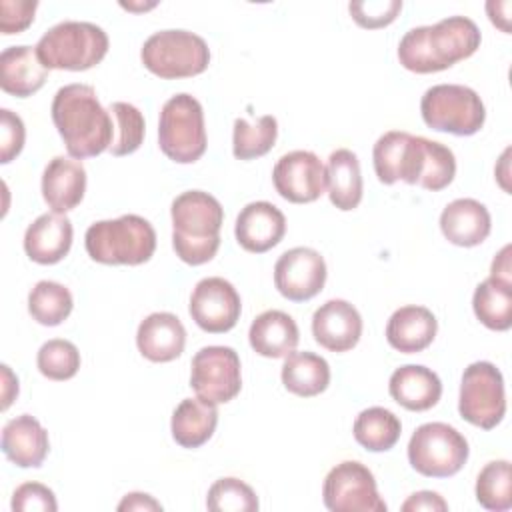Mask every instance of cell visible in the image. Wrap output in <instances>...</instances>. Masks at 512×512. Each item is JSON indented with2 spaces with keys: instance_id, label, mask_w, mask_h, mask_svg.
I'll use <instances>...</instances> for the list:
<instances>
[{
  "instance_id": "6da1fadb",
  "label": "cell",
  "mask_w": 512,
  "mask_h": 512,
  "mask_svg": "<svg viewBox=\"0 0 512 512\" xmlns=\"http://www.w3.org/2000/svg\"><path fill=\"white\" fill-rule=\"evenodd\" d=\"M50 114L70 158H94L112 146V114L104 110L92 86L58 88Z\"/></svg>"
},
{
  "instance_id": "7a4b0ae2",
  "label": "cell",
  "mask_w": 512,
  "mask_h": 512,
  "mask_svg": "<svg viewBox=\"0 0 512 512\" xmlns=\"http://www.w3.org/2000/svg\"><path fill=\"white\" fill-rule=\"evenodd\" d=\"M482 42L480 28L468 16H448L430 26L410 28L398 44L400 64L416 74H432L470 58Z\"/></svg>"
},
{
  "instance_id": "3957f363",
  "label": "cell",
  "mask_w": 512,
  "mask_h": 512,
  "mask_svg": "<svg viewBox=\"0 0 512 512\" xmlns=\"http://www.w3.org/2000/svg\"><path fill=\"white\" fill-rule=\"evenodd\" d=\"M170 216L176 256L190 266L210 262L220 248L222 204L204 190H186L172 200Z\"/></svg>"
},
{
  "instance_id": "277c9868",
  "label": "cell",
  "mask_w": 512,
  "mask_h": 512,
  "mask_svg": "<svg viewBox=\"0 0 512 512\" xmlns=\"http://www.w3.org/2000/svg\"><path fill=\"white\" fill-rule=\"evenodd\" d=\"M88 256L108 266H138L156 250V230L138 214H122L114 220H98L84 234Z\"/></svg>"
},
{
  "instance_id": "5b68a950",
  "label": "cell",
  "mask_w": 512,
  "mask_h": 512,
  "mask_svg": "<svg viewBox=\"0 0 512 512\" xmlns=\"http://www.w3.org/2000/svg\"><path fill=\"white\" fill-rule=\"evenodd\" d=\"M108 46V34L98 24L64 20L48 28L34 48L44 68L82 72L100 64Z\"/></svg>"
},
{
  "instance_id": "8992f818",
  "label": "cell",
  "mask_w": 512,
  "mask_h": 512,
  "mask_svg": "<svg viewBox=\"0 0 512 512\" xmlns=\"http://www.w3.org/2000/svg\"><path fill=\"white\" fill-rule=\"evenodd\" d=\"M140 60L148 72L162 80L192 78L208 68L210 48L202 36L170 28L146 38Z\"/></svg>"
},
{
  "instance_id": "52a82bcc",
  "label": "cell",
  "mask_w": 512,
  "mask_h": 512,
  "mask_svg": "<svg viewBox=\"0 0 512 512\" xmlns=\"http://www.w3.org/2000/svg\"><path fill=\"white\" fill-rule=\"evenodd\" d=\"M158 144L166 158L176 164H192L208 146L202 104L186 92L168 98L160 110Z\"/></svg>"
},
{
  "instance_id": "ba28073f",
  "label": "cell",
  "mask_w": 512,
  "mask_h": 512,
  "mask_svg": "<svg viewBox=\"0 0 512 512\" xmlns=\"http://www.w3.org/2000/svg\"><path fill=\"white\" fill-rule=\"evenodd\" d=\"M420 114L428 128L454 136L480 132L486 108L476 90L462 84H436L420 100Z\"/></svg>"
},
{
  "instance_id": "9c48e42d",
  "label": "cell",
  "mask_w": 512,
  "mask_h": 512,
  "mask_svg": "<svg viewBox=\"0 0 512 512\" xmlns=\"http://www.w3.org/2000/svg\"><path fill=\"white\" fill-rule=\"evenodd\" d=\"M468 454V440L446 422L418 426L408 442L410 466L428 478H450L458 474Z\"/></svg>"
},
{
  "instance_id": "30bf717a",
  "label": "cell",
  "mask_w": 512,
  "mask_h": 512,
  "mask_svg": "<svg viewBox=\"0 0 512 512\" xmlns=\"http://www.w3.org/2000/svg\"><path fill=\"white\" fill-rule=\"evenodd\" d=\"M458 412L466 422L482 430H492L502 422L506 414L504 376L492 362L478 360L464 368Z\"/></svg>"
},
{
  "instance_id": "8fae6325",
  "label": "cell",
  "mask_w": 512,
  "mask_h": 512,
  "mask_svg": "<svg viewBox=\"0 0 512 512\" xmlns=\"http://www.w3.org/2000/svg\"><path fill=\"white\" fill-rule=\"evenodd\" d=\"M190 388L210 404H226L240 394L242 366L230 346H204L190 362Z\"/></svg>"
},
{
  "instance_id": "7c38bea8",
  "label": "cell",
  "mask_w": 512,
  "mask_h": 512,
  "mask_svg": "<svg viewBox=\"0 0 512 512\" xmlns=\"http://www.w3.org/2000/svg\"><path fill=\"white\" fill-rule=\"evenodd\" d=\"M322 500L332 512H386L374 474L356 460H344L326 474Z\"/></svg>"
},
{
  "instance_id": "4fadbf2b",
  "label": "cell",
  "mask_w": 512,
  "mask_h": 512,
  "mask_svg": "<svg viewBox=\"0 0 512 512\" xmlns=\"http://www.w3.org/2000/svg\"><path fill=\"white\" fill-rule=\"evenodd\" d=\"M424 136H414L402 130H390L382 134L372 150L374 172L382 184H394L398 180L418 186L424 164Z\"/></svg>"
},
{
  "instance_id": "5bb4252c",
  "label": "cell",
  "mask_w": 512,
  "mask_h": 512,
  "mask_svg": "<svg viewBox=\"0 0 512 512\" xmlns=\"http://www.w3.org/2000/svg\"><path fill=\"white\" fill-rule=\"evenodd\" d=\"M188 312L198 328L208 334H224L232 330L240 318L242 302L232 282L220 276L202 278L192 294Z\"/></svg>"
},
{
  "instance_id": "9a60e30c",
  "label": "cell",
  "mask_w": 512,
  "mask_h": 512,
  "mask_svg": "<svg viewBox=\"0 0 512 512\" xmlns=\"http://www.w3.org/2000/svg\"><path fill=\"white\" fill-rule=\"evenodd\" d=\"M324 256L308 246L286 250L274 264V286L290 302H306L326 284Z\"/></svg>"
},
{
  "instance_id": "2e32d148",
  "label": "cell",
  "mask_w": 512,
  "mask_h": 512,
  "mask_svg": "<svg viewBox=\"0 0 512 512\" xmlns=\"http://www.w3.org/2000/svg\"><path fill=\"white\" fill-rule=\"evenodd\" d=\"M276 192L292 204H308L326 192V166L310 150H292L272 168Z\"/></svg>"
},
{
  "instance_id": "e0dca14e",
  "label": "cell",
  "mask_w": 512,
  "mask_h": 512,
  "mask_svg": "<svg viewBox=\"0 0 512 512\" xmlns=\"http://www.w3.org/2000/svg\"><path fill=\"white\" fill-rule=\"evenodd\" d=\"M312 336L330 352H348L362 336V316L348 300L332 298L312 314Z\"/></svg>"
},
{
  "instance_id": "ac0fdd59",
  "label": "cell",
  "mask_w": 512,
  "mask_h": 512,
  "mask_svg": "<svg viewBox=\"0 0 512 512\" xmlns=\"http://www.w3.org/2000/svg\"><path fill=\"white\" fill-rule=\"evenodd\" d=\"M286 234V218L278 206L266 200L246 204L234 224L236 242L252 254L268 252L278 246Z\"/></svg>"
},
{
  "instance_id": "d6986e66",
  "label": "cell",
  "mask_w": 512,
  "mask_h": 512,
  "mask_svg": "<svg viewBox=\"0 0 512 512\" xmlns=\"http://www.w3.org/2000/svg\"><path fill=\"white\" fill-rule=\"evenodd\" d=\"M136 346L150 362H172L184 352L186 328L172 312H152L138 324Z\"/></svg>"
},
{
  "instance_id": "ffe728a7",
  "label": "cell",
  "mask_w": 512,
  "mask_h": 512,
  "mask_svg": "<svg viewBox=\"0 0 512 512\" xmlns=\"http://www.w3.org/2000/svg\"><path fill=\"white\" fill-rule=\"evenodd\" d=\"M42 198L52 212L66 214L74 210L86 192V168L80 160L54 156L42 172Z\"/></svg>"
},
{
  "instance_id": "44dd1931",
  "label": "cell",
  "mask_w": 512,
  "mask_h": 512,
  "mask_svg": "<svg viewBox=\"0 0 512 512\" xmlns=\"http://www.w3.org/2000/svg\"><path fill=\"white\" fill-rule=\"evenodd\" d=\"M72 222L66 214H40L24 232V252L36 264H56L70 252Z\"/></svg>"
},
{
  "instance_id": "7402d4cb",
  "label": "cell",
  "mask_w": 512,
  "mask_h": 512,
  "mask_svg": "<svg viewBox=\"0 0 512 512\" xmlns=\"http://www.w3.org/2000/svg\"><path fill=\"white\" fill-rule=\"evenodd\" d=\"M440 230L450 244L472 248L488 238L492 218L482 202L474 198H456L442 210Z\"/></svg>"
},
{
  "instance_id": "603a6c76",
  "label": "cell",
  "mask_w": 512,
  "mask_h": 512,
  "mask_svg": "<svg viewBox=\"0 0 512 512\" xmlns=\"http://www.w3.org/2000/svg\"><path fill=\"white\" fill-rule=\"evenodd\" d=\"M4 456L20 468H38L50 450L48 432L30 414H20L8 420L0 440Z\"/></svg>"
},
{
  "instance_id": "cb8c5ba5",
  "label": "cell",
  "mask_w": 512,
  "mask_h": 512,
  "mask_svg": "<svg viewBox=\"0 0 512 512\" xmlns=\"http://www.w3.org/2000/svg\"><path fill=\"white\" fill-rule=\"evenodd\" d=\"M438 332V320L426 306L408 304L392 312L386 324L388 344L402 354L426 350Z\"/></svg>"
},
{
  "instance_id": "d4e9b609",
  "label": "cell",
  "mask_w": 512,
  "mask_h": 512,
  "mask_svg": "<svg viewBox=\"0 0 512 512\" xmlns=\"http://www.w3.org/2000/svg\"><path fill=\"white\" fill-rule=\"evenodd\" d=\"M48 72L32 46H8L0 54V88L16 98L36 94L48 80Z\"/></svg>"
},
{
  "instance_id": "484cf974",
  "label": "cell",
  "mask_w": 512,
  "mask_h": 512,
  "mask_svg": "<svg viewBox=\"0 0 512 512\" xmlns=\"http://www.w3.org/2000/svg\"><path fill=\"white\" fill-rule=\"evenodd\" d=\"M388 392L394 402L410 412H424L438 404L442 382L438 374L422 364H406L392 372Z\"/></svg>"
},
{
  "instance_id": "4316f807",
  "label": "cell",
  "mask_w": 512,
  "mask_h": 512,
  "mask_svg": "<svg viewBox=\"0 0 512 512\" xmlns=\"http://www.w3.org/2000/svg\"><path fill=\"white\" fill-rule=\"evenodd\" d=\"M300 340L294 318L282 310H266L258 314L248 330L252 350L264 358H286L296 350Z\"/></svg>"
},
{
  "instance_id": "83f0119b",
  "label": "cell",
  "mask_w": 512,
  "mask_h": 512,
  "mask_svg": "<svg viewBox=\"0 0 512 512\" xmlns=\"http://www.w3.org/2000/svg\"><path fill=\"white\" fill-rule=\"evenodd\" d=\"M218 424V408L202 398H184L172 412L170 432L178 446L200 448L206 444Z\"/></svg>"
},
{
  "instance_id": "f1b7e54d",
  "label": "cell",
  "mask_w": 512,
  "mask_h": 512,
  "mask_svg": "<svg viewBox=\"0 0 512 512\" xmlns=\"http://www.w3.org/2000/svg\"><path fill=\"white\" fill-rule=\"evenodd\" d=\"M326 188L330 202L342 210H354L362 202V172L358 156L348 148H338L328 156Z\"/></svg>"
},
{
  "instance_id": "f546056e",
  "label": "cell",
  "mask_w": 512,
  "mask_h": 512,
  "mask_svg": "<svg viewBox=\"0 0 512 512\" xmlns=\"http://www.w3.org/2000/svg\"><path fill=\"white\" fill-rule=\"evenodd\" d=\"M282 384L300 398L322 394L330 384L328 362L314 352H290L282 364Z\"/></svg>"
},
{
  "instance_id": "4dcf8cb0",
  "label": "cell",
  "mask_w": 512,
  "mask_h": 512,
  "mask_svg": "<svg viewBox=\"0 0 512 512\" xmlns=\"http://www.w3.org/2000/svg\"><path fill=\"white\" fill-rule=\"evenodd\" d=\"M472 310L476 318L490 330L506 332L512 326V282L488 276L482 280L472 296Z\"/></svg>"
},
{
  "instance_id": "1f68e13d",
  "label": "cell",
  "mask_w": 512,
  "mask_h": 512,
  "mask_svg": "<svg viewBox=\"0 0 512 512\" xmlns=\"http://www.w3.org/2000/svg\"><path fill=\"white\" fill-rule=\"evenodd\" d=\"M352 434L362 448L370 452H386L400 440L402 422L392 410L370 406L356 416Z\"/></svg>"
},
{
  "instance_id": "d6a6232c",
  "label": "cell",
  "mask_w": 512,
  "mask_h": 512,
  "mask_svg": "<svg viewBox=\"0 0 512 512\" xmlns=\"http://www.w3.org/2000/svg\"><path fill=\"white\" fill-rule=\"evenodd\" d=\"M278 138V120L270 114L260 116L256 122L246 118L234 120L232 154L238 160H254L268 154Z\"/></svg>"
},
{
  "instance_id": "836d02e7",
  "label": "cell",
  "mask_w": 512,
  "mask_h": 512,
  "mask_svg": "<svg viewBox=\"0 0 512 512\" xmlns=\"http://www.w3.org/2000/svg\"><path fill=\"white\" fill-rule=\"evenodd\" d=\"M74 308L70 290L54 280H40L28 294V312L42 326L62 324Z\"/></svg>"
},
{
  "instance_id": "e575fe53",
  "label": "cell",
  "mask_w": 512,
  "mask_h": 512,
  "mask_svg": "<svg viewBox=\"0 0 512 512\" xmlns=\"http://www.w3.org/2000/svg\"><path fill=\"white\" fill-rule=\"evenodd\" d=\"M476 500L492 512L512 508V470L508 460H492L480 470L476 478Z\"/></svg>"
},
{
  "instance_id": "d590c367",
  "label": "cell",
  "mask_w": 512,
  "mask_h": 512,
  "mask_svg": "<svg viewBox=\"0 0 512 512\" xmlns=\"http://www.w3.org/2000/svg\"><path fill=\"white\" fill-rule=\"evenodd\" d=\"M36 366L44 378L64 382L74 378L80 370V352L70 340L52 338L40 346Z\"/></svg>"
},
{
  "instance_id": "8d00e7d4",
  "label": "cell",
  "mask_w": 512,
  "mask_h": 512,
  "mask_svg": "<svg viewBox=\"0 0 512 512\" xmlns=\"http://www.w3.org/2000/svg\"><path fill=\"white\" fill-rule=\"evenodd\" d=\"M112 120L116 124V138L108 148L112 156H128L140 148L146 134V122L142 112L130 102H114L110 106Z\"/></svg>"
},
{
  "instance_id": "74e56055",
  "label": "cell",
  "mask_w": 512,
  "mask_h": 512,
  "mask_svg": "<svg viewBox=\"0 0 512 512\" xmlns=\"http://www.w3.org/2000/svg\"><path fill=\"white\" fill-rule=\"evenodd\" d=\"M258 506L256 492L240 478H220L208 488L206 508L212 512H254Z\"/></svg>"
},
{
  "instance_id": "f35d334b",
  "label": "cell",
  "mask_w": 512,
  "mask_h": 512,
  "mask_svg": "<svg viewBox=\"0 0 512 512\" xmlns=\"http://www.w3.org/2000/svg\"><path fill=\"white\" fill-rule=\"evenodd\" d=\"M456 176V158L454 152L436 140L426 138L424 144V164H422V174L418 186L424 190H444L446 186L452 184Z\"/></svg>"
},
{
  "instance_id": "ab89813d",
  "label": "cell",
  "mask_w": 512,
  "mask_h": 512,
  "mask_svg": "<svg viewBox=\"0 0 512 512\" xmlns=\"http://www.w3.org/2000/svg\"><path fill=\"white\" fill-rule=\"evenodd\" d=\"M402 10V0H368L350 2L348 12L360 28L376 30L392 24Z\"/></svg>"
},
{
  "instance_id": "60d3db41",
  "label": "cell",
  "mask_w": 512,
  "mask_h": 512,
  "mask_svg": "<svg viewBox=\"0 0 512 512\" xmlns=\"http://www.w3.org/2000/svg\"><path fill=\"white\" fill-rule=\"evenodd\" d=\"M14 512H56L58 502L54 492L40 482H24L12 494Z\"/></svg>"
},
{
  "instance_id": "b9f144b4",
  "label": "cell",
  "mask_w": 512,
  "mask_h": 512,
  "mask_svg": "<svg viewBox=\"0 0 512 512\" xmlns=\"http://www.w3.org/2000/svg\"><path fill=\"white\" fill-rule=\"evenodd\" d=\"M26 140V128L22 118L8 110H0V162L8 164L12 162L24 148Z\"/></svg>"
},
{
  "instance_id": "7bdbcfd3",
  "label": "cell",
  "mask_w": 512,
  "mask_h": 512,
  "mask_svg": "<svg viewBox=\"0 0 512 512\" xmlns=\"http://www.w3.org/2000/svg\"><path fill=\"white\" fill-rule=\"evenodd\" d=\"M36 0H0V32L4 36L20 34L34 22Z\"/></svg>"
},
{
  "instance_id": "ee69618b",
  "label": "cell",
  "mask_w": 512,
  "mask_h": 512,
  "mask_svg": "<svg viewBox=\"0 0 512 512\" xmlns=\"http://www.w3.org/2000/svg\"><path fill=\"white\" fill-rule=\"evenodd\" d=\"M400 508H402V512H420V510L444 512V510H448V502L438 492L420 490V492L410 494L408 500Z\"/></svg>"
},
{
  "instance_id": "f6af8a7d",
  "label": "cell",
  "mask_w": 512,
  "mask_h": 512,
  "mask_svg": "<svg viewBox=\"0 0 512 512\" xmlns=\"http://www.w3.org/2000/svg\"><path fill=\"white\" fill-rule=\"evenodd\" d=\"M118 510L120 512H126V510H162V504L158 500H154L150 494L130 492L120 500Z\"/></svg>"
},
{
  "instance_id": "bcb514c9",
  "label": "cell",
  "mask_w": 512,
  "mask_h": 512,
  "mask_svg": "<svg viewBox=\"0 0 512 512\" xmlns=\"http://www.w3.org/2000/svg\"><path fill=\"white\" fill-rule=\"evenodd\" d=\"M510 2H486V12H488V18L494 26H498L504 34L510 32Z\"/></svg>"
},
{
  "instance_id": "7dc6e473",
  "label": "cell",
  "mask_w": 512,
  "mask_h": 512,
  "mask_svg": "<svg viewBox=\"0 0 512 512\" xmlns=\"http://www.w3.org/2000/svg\"><path fill=\"white\" fill-rule=\"evenodd\" d=\"M490 276L504 280V282H512V266H510V244H506L492 260L490 266Z\"/></svg>"
},
{
  "instance_id": "c3c4849f",
  "label": "cell",
  "mask_w": 512,
  "mask_h": 512,
  "mask_svg": "<svg viewBox=\"0 0 512 512\" xmlns=\"http://www.w3.org/2000/svg\"><path fill=\"white\" fill-rule=\"evenodd\" d=\"M18 396V378L12 374L10 366L2 364V410H6Z\"/></svg>"
}]
</instances>
